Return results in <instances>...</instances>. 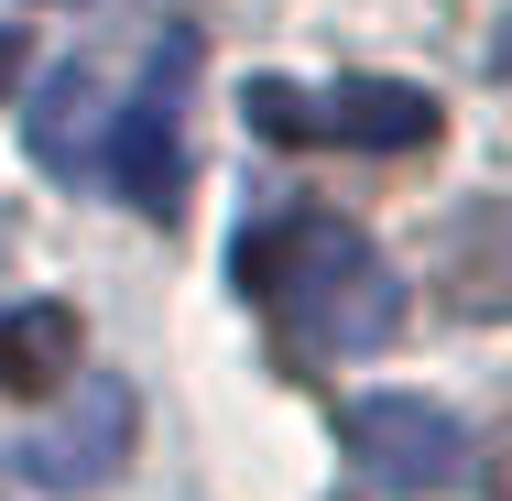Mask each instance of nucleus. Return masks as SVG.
<instances>
[{"mask_svg":"<svg viewBox=\"0 0 512 501\" xmlns=\"http://www.w3.org/2000/svg\"><path fill=\"white\" fill-rule=\"evenodd\" d=\"M88 142H99V77L88 66H55L44 77V109H33V153L66 175V164H88Z\"/></svg>","mask_w":512,"mask_h":501,"instance_id":"0eeeda50","label":"nucleus"},{"mask_svg":"<svg viewBox=\"0 0 512 501\" xmlns=\"http://www.w3.org/2000/svg\"><path fill=\"white\" fill-rule=\"evenodd\" d=\"M338 447L360 458L371 491H404V501L469 480V425H458L447 403H425V393H360L338 414Z\"/></svg>","mask_w":512,"mask_h":501,"instance_id":"20e7f679","label":"nucleus"},{"mask_svg":"<svg viewBox=\"0 0 512 501\" xmlns=\"http://www.w3.org/2000/svg\"><path fill=\"white\" fill-rule=\"evenodd\" d=\"M77 382V305H11L0 316V393Z\"/></svg>","mask_w":512,"mask_h":501,"instance_id":"423d86ee","label":"nucleus"},{"mask_svg":"<svg viewBox=\"0 0 512 501\" xmlns=\"http://www.w3.org/2000/svg\"><path fill=\"white\" fill-rule=\"evenodd\" d=\"M99 425H44V436H22L11 458H22V480H109L120 458H131V393L120 382H99V403H88Z\"/></svg>","mask_w":512,"mask_h":501,"instance_id":"39448f33","label":"nucleus"},{"mask_svg":"<svg viewBox=\"0 0 512 501\" xmlns=\"http://www.w3.org/2000/svg\"><path fill=\"white\" fill-rule=\"evenodd\" d=\"M240 120L284 153H425L447 109L414 77H251Z\"/></svg>","mask_w":512,"mask_h":501,"instance_id":"f03ea898","label":"nucleus"},{"mask_svg":"<svg viewBox=\"0 0 512 501\" xmlns=\"http://www.w3.org/2000/svg\"><path fill=\"white\" fill-rule=\"evenodd\" d=\"M11 77H22V33L0 22V99H11Z\"/></svg>","mask_w":512,"mask_h":501,"instance_id":"6e6552de","label":"nucleus"},{"mask_svg":"<svg viewBox=\"0 0 512 501\" xmlns=\"http://www.w3.org/2000/svg\"><path fill=\"white\" fill-rule=\"evenodd\" d=\"M186 88H197V33H164L109 131V186L142 218H175V197H186Z\"/></svg>","mask_w":512,"mask_h":501,"instance_id":"7ed1b4c3","label":"nucleus"},{"mask_svg":"<svg viewBox=\"0 0 512 501\" xmlns=\"http://www.w3.org/2000/svg\"><path fill=\"white\" fill-rule=\"evenodd\" d=\"M229 273L295 360H360L404 327V273L371 251V229H349L327 207H284V218L240 229Z\"/></svg>","mask_w":512,"mask_h":501,"instance_id":"f257e3e1","label":"nucleus"}]
</instances>
